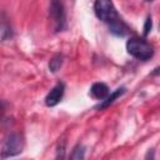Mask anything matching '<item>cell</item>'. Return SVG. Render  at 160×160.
Segmentation results:
<instances>
[{
    "label": "cell",
    "mask_w": 160,
    "mask_h": 160,
    "mask_svg": "<svg viewBox=\"0 0 160 160\" xmlns=\"http://www.w3.org/2000/svg\"><path fill=\"white\" fill-rule=\"evenodd\" d=\"M90 95L96 100H104L109 95V86L105 82H94L90 88Z\"/></svg>",
    "instance_id": "cell-8"
},
{
    "label": "cell",
    "mask_w": 160,
    "mask_h": 160,
    "mask_svg": "<svg viewBox=\"0 0 160 160\" xmlns=\"http://www.w3.org/2000/svg\"><path fill=\"white\" fill-rule=\"evenodd\" d=\"M22 149H24V140H22V138L19 134H16V132L9 134L6 136V139L4 140V144H2L1 158L6 159V158H10V156L19 155L22 151Z\"/></svg>",
    "instance_id": "cell-4"
},
{
    "label": "cell",
    "mask_w": 160,
    "mask_h": 160,
    "mask_svg": "<svg viewBox=\"0 0 160 160\" xmlns=\"http://www.w3.org/2000/svg\"><path fill=\"white\" fill-rule=\"evenodd\" d=\"M145 158H146V159H149V158H150V159H154V150H152V149H151V150H149V151H148V154L145 155Z\"/></svg>",
    "instance_id": "cell-15"
},
{
    "label": "cell",
    "mask_w": 160,
    "mask_h": 160,
    "mask_svg": "<svg viewBox=\"0 0 160 160\" xmlns=\"http://www.w3.org/2000/svg\"><path fill=\"white\" fill-rule=\"evenodd\" d=\"M151 75H154V76H158V75H160V66L155 68V69L151 71Z\"/></svg>",
    "instance_id": "cell-14"
},
{
    "label": "cell",
    "mask_w": 160,
    "mask_h": 160,
    "mask_svg": "<svg viewBox=\"0 0 160 160\" xmlns=\"http://www.w3.org/2000/svg\"><path fill=\"white\" fill-rule=\"evenodd\" d=\"M50 19L52 22V29L55 32L64 31L66 29V12L61 0H50L49 9Z\"/></svg>",
    "instance_id": "cell-3"
},
{
    "label": "cell",
    "mask_w": 160,
    "mask_h": 160,
    "mask_svg": "<svg viewBox=\"0 0 160 160\" xmlns=\"http://www.w3.org/2000/svg\"><path fill=\"white\" fill-rule=\"evenodd\" d=\"M94 12L96 15V18L104 22H106L108 25L114 22L115 20H118L119 18H121L112 1L111 0H95L94 2Z\"/></svg>",
    "instance_id": "cell-2"
},
{
    "label": "cell",
    "mask_w": 160,
    "mask_h": 160,
    "mask_svg": "<svg viewBox=\"0 0 160 160\" xmlns=\"http://www.w3.org/2000/svg\"><path fill=\"white\" fill-rule=\"evenodd\" d=\"M109 31H110L112 35H115V36L122 38V36H125V35L129 34L130 29H129V26L125 24V21H124L121 18H119V19L115 20L114 22L109 24Z\"/></svg>",
    "instance_id": "cell-7"
},
{
    "label": "cell",
    "mask_w": 160,
    "mask_h": 160,
    "mask_svg": "<svg viewBox=\"0 0 160 160\" xmlns=\"http://www.w3.org/2000/svg\"><path fill=\"white\" fill-rule=\"evenodd\" d=\"M69 158H70L71 160H82V159L85 158V146L81 145V144H78V145L72 149V151H71V154L69 155Z\"/></svg>",
    "instance_id": "cell-11"
},
{
    "label": "cell",
    "mask_w": 160,
    "mask_h": 160,
    "mask_svg": "<svg viewBox=\"0 0 160 160\" xmlns=\"http://www.w3.org/2000/svg\"><path fill=\"white\" fill-rule=\"evenodd\" d=\"M126 51L132 58L146 61L154 56V48L144 39L140 38H130L126 41Z\"/></svg>",
    "instance_id": "cell-1"
},
{
    "label": "cell",
    "mask_w": 160,
    "mask_h": 160,
    "mask_svg": "<svg viewBox=\"0 0 160 160\" xmlns=\"http://www.w3.org/2000/svg\"><path fill=\"white\" fill-rule=\"evenodd\" d=\"M125 92H126V88H125V86H120V88H118V89L114 90L110 95H108L104 100H101V102L96 106V109H98V110H104V109L109 108L111 104L115 102L116 99H119L120 96H122Z\"/></svg>",
    "instance_id": "cell-6"
},
{
    "label": "cell",
    "mask_w": 160,
    "mask_h": 160,
    "mask_svg": "<svg viewBox=\"0 0 160 160\" xmlns=\"http://www.w3.org/2000/svg\"><path fill=\"white\" fill-rule=\"evenodd\" d=\"M146 1H151V0H146Z\"/></svg>",
    "instance_id": "cell-16"
},
{
    "label": "cell",
    "mask_w": 160,
    "mask_h": 160,
    "mask_svg": "<svg viewBox=\"0 0 160 160\" xmlns=\"http://www.w3.org/2000/svg\"><path fill=\"white\" fill-rule=\"evenodd\" d=\"M65 151H66V141L62 140L59 142L56 148V158L58 159H64L65 158Z\"/></svg>",
    "instance_id": "cell-12"
},
{
    "label": "cell",
    "mask_w": 160,
    "mask_h": 160,
    "mask_svg": "<svg viewBox=\"0 0 160 160\" xmlns=\"http://www.w3.org/2000/svg\"><path fill=\"white\" fill-rule=\"evenodd\" d=\"M62 62H64V56L61 54H56L54 55L50 61H49V70L51 72H56L58 70H60V68L62 66Z\"/></svg>",
    "instance_id": "cell-10"
},
{
    "label": "cell",
    "mask_w": 160,
    "mask_h": 160,
    "mask_svg": "<svg viewBox=\"0 0 160 160\" xmlns=\"http://www.w3.org/2000/svg\"><path fill=\"white\" fill-rule=\"evenodd\" d=\"M151 28H152V20H151V16H148L146 20H145V24H144V32H142L145 38L150 34Z\"/></svg>",
    "instance_id": "cell-13"
},
{
    "label": "cell",
    "mask_w": 160,
    "mask_h": 160,
    "mask_svg": "<svg viewBox=\"0 0 160 160\" xmlns=\"http://www.w3.org/2000/svg\"><path fill=\"white\" fill-rule=\"evenodd\" d=\"M64 92H65V85H64V82H58L50 91H49V94L46 95V98H45V104H46V106H55V105H58L60 101H61V99H62V96H64Z\"/></svg>",
    "instance_id": "cell-5"
},
{
    "label": "cell",
    "mask_w": 160,
    "mask_h": 160,
    "mask_svg": "<svg viewBox=\"0 0 160 160\" xmlns=\"http://www.w3.org/2000/svg\"><path fill=\"white\" fill-rule=\"evenodd\" d=\"M0 34H1V40H2V41L10 40V39L12 38L11 26H10V24L8 22V20L5 19V15H4V14H2V20H1V30H0Z\"/></svg>",
    "instance_id": "cell-9"
}]
</instances>
